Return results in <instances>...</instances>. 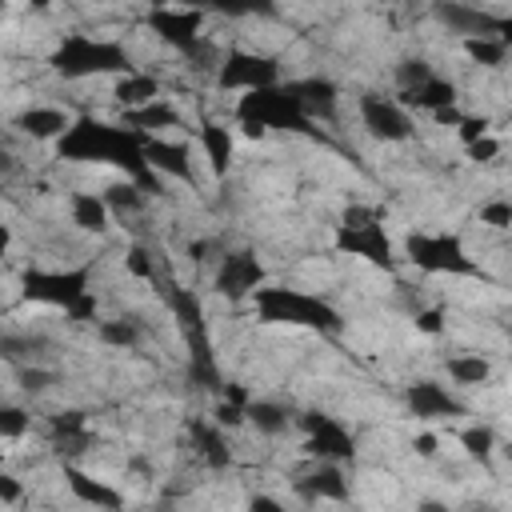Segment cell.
I'll return each instance as SVG.
<instances>
[{"label":"cell","instance_id":"cell-14","mask_svg":"<svg viewBox=\"0 0 512 512\" xmlns=\"http://www.w3.org/2000/svg\"><path fill=\"white\" fill-rule=\"evenodd\" d=\"M200 24H204V12H188V8L184 12H176V8H152L148 12V28L160 36V44H168L184 56L204 40Z\"/></svg>","mask_w":512,"mask_h":512},{"label":"cell","instance_id":"cell-15","mask_svg":"<svg viewBox=\"0 0 512 512\" xmlns=\"http://www.w3.org/2000/svg\"><path fill=\"white\" fill-rule=\"evenodd\" d=\"M144 164L152 168V176H168L180 184L196 180L192 168V148L184 140H164V136H144Z\"/></svg>","mask_w":512,"mask_h":512},{"label":"cell","instance_id":"cell-13","mask_svg":"<svg viewBox=\"0 0 512 512\" xmlns=\"http://www.w3.org/2000/svg\"><path fill=\"white\" fill-rule=\"evenodd\" d=\"M404 400H408V412L416 420H456V416L468 412L464 400L452 388H444L440 380H412Z\"/></svg>","mask_w":512,"mask_h":512},{"label":"cell","instance_id":"cell-28","mask_svg":"<svg viewBox=\"0 0 512 512\" xmlns=\"http://www.w3.org/2000/svg\"><path fill=\"white\" fill-rule=\"evenodd\" d=\"M100 200L108 204V212H120V216H128V212H140V208H144L148 192H144L140 184H132V180H112V184L100 192Z\"/></svg>","mask_w":512,"mask_h":512},{"label":"cell","instance_id":"cell-48","mask_svg":"<svg viewBox=\"0 0 512 512\" xmlns=\"http://www.w3.org/2000/svg\"><path fill=\"white\" fill-rule=\"evenodd\" d=\"M472 512H496V508H488V504H480V508H472Z\"/></svg>","mask_w":512,"mask_h":512},{"label":"cell","instance_id":"cell-45","mask_svg":"<svg viewBox=\"0 0 512 512\" xmlns=\"http://www.w3.org/2000/svg\"><path fill=\"white\" fill-rule=\"evenodd\" d=\"M208 248H212L208 240H192V244H188V256H192L196 264H204V260H208Z\"/></svg>","mask_w":512,"mask_h":512},{"label":"cell","instance_id":"cell-44","mask_svg":"<svg viewBox=\"0 0 512 512\" xmlns=\"http://www.w3.org/2000/svg\"><path fill=\"white\" fill-rule=\"evenodd\" d=\"M460 120H464V112H460L456 104H452V108H440V112H432V124H436V128H456Z\"/></svg>","mask_w":512,"mask_h":512},{"label":"cell","instance_id":"cell-10","mask_svg":"<svg viewBox=\"0 0 512 512\" xmlns=\"http://www.w3.org/2000/svg\"><path fill=\"white\" fill-rule=\"evenodd\" d=\"M336 248L348 252V256H360L384 272L396 268V248L384 232L380 220H368V224H336Z\"/></svg>","mask_w":512,"mask_h":512},{"label":"cell","instance_id":"cell-16","mask_svg":"<svg viewBox=\"0 0 512 512\" xmlns=\"http://www.w3.org/2000/svg\"><path fill=\"white\" fill-rule=\"evenodd\" d=\"M64 484H68V492H72L84 508H96V512H124V492L112 488L108 480H100V476L76 468V464L64 468Z\"/></svg>","mask_w":512,"mask_h":512},{"label":"cell","instance_id":"cell-27","mask_svg":"<svg viewBox=\"0 0 512 512\" xmlns=\"http://www.w3.org/2000/svg\"><path fill=\"white\" fill-rule=\"evenodd\" d=\"M192 436H196V452H200V460H204L208 468H228V464H232L228 440H224V432H220L216 424H196Z\"/></svg>","mask_w":512,"mask_h":512},{"label":"cell","instance_id":"cell-47","mask_svg":"<svg viewBox=\"0 0 512 512\" xmlns=\"http://www.w3.org/2000/svg\"><path fill=\"white\" fill-rule=\"evenodd\" d=\"M8 248H12V228H8V224H0V256H4Z\"/></svg>","mask_w":512,"mask_h":512},{"label":"cell","instance_id":"cell-6","mask_svg":"<svg viewBox=\"0 0 512 512\" xmlns=\"http://www.w3.org/2000/svg\"><path fill=\"white\" fill-rule=\"evenodd\" d=\"M404 252L424 272H448V276H476L480 272V264L468 260L464 244L448 232H412L404 240Z\"/></svg>","mask_w":512,"mask_h":512},{"label":"cell","instance_id":"cell-32","mask_svg":"<svg viewBox=\"0 0 512 512\" xmlns=\"http://www.w3.org/2000/svg\"><path fill=\"white\" fill-rule=\"evenodd\" d=\"M436 72H432V64L428 60H420V56H408V60H400L396 64V84H400V92H408V88H420L424 80H432Z\"/></svg>","mask_w":512,"mask_h":512},{"label":"cell","instance_id":"cell-5","mask_svg":"<svg viewBox=\"0 0 512 512\" xmlns=\"http://www.w3.org/2000/svg\"><path fill=\"white\" fill-rule=\"evenodd\" d=\"M88 280H92L88 264H80V268H28L20 276V296L32 304L68 312L84 292H92Z\"/></svg>","mask_w":512,"mask_h":512},{"label":"cell","instance_id":"cell-26","mask_svg":"<svg viewBox=\"0 0 512 512\" xmlns=\"http://www.w3.org/2000/svg\"><path fill=\"white\" fill-rule=\"evenodd\" d=\"M244 424H252L260 436H280V432H288L292 416H288V408L276 404V400H248Z\"/></svg>","mask_w":512,"mask_h":512},{"label":"cell","instance_id":"cell-36","mask_svg":"<svg viewBox=\"0 0 512 512\" xmlns=\"http://www.w3.org/2000/svg\"><path fill=\"white\" fill-rule=\"evenodd\" d=\"M244 408L248 404H236V400H220L216 408H212V424L224 432V428H240L244 424Z\"/></svg>","mask_w":512,"mask_h":512},{"label":"cell","instance_id":"cell-25","mask_svg":"<svg viewBox=\"0 0 512 512\" xmlns=\"http://www.w3.org/2000/svg\"><path fill=\"white\" fill-rule=\"evenodd\" d=\"M444 372H448V380L460 384V388H480V384L492 380V360L480 356V352H456V356L444 360Z\"/></svg>","mask_w":512,"mask_h":512},{"label":"cell","instance_id":"cell-7","mask_svg":"<svg viewBox=\"0 0 512 512\" xmlns=\"http://www.w3.org/2000/svg\"><path fill=\"white\" fill-rule=\"evenodd\" d=\"M216 84L224 92H260V88H276L280 84V64L276 56L264 52H248V48H232L228 56H220L216 68Z\"/></svg>","mask_w":512,"mask_h":512},{"label":"cell","instance_id":"cell-31","mask_svg":"<svg viewBox=\"0 0 512 512\" xmlns=\"http://www.w3.org/2000/svg\"><path fill=\"white\" fill-rule=\"evenodd\" d=\"M460 448L472 460H488L496 452V428L492 424H468V428H460Z\"/></svg>","mask_w":512,"mask_h":512},{"label":"cell","instance_id":"cell-20","mask_svg":"<svg viewBox=\"0 0 512 512\" xmlns=\"http://www.w3.org/2000/svg\"><path fill=\"white\" fill-rule=\"evenodd\" d=\"M68 220H72V228L76 232H88V236H100V232H108V224H112V212H108V204L100 200V192H68Z\"/></svg>","mask_w":512,"mask_h":512},{"label":"cell","instance_id":"cell-2","mask_svg":"<svg viewBox=\"0 0 512 512\" xmlns=\"http://www.w3.org/2000/svg\"><path fill=\"white\" fill-rule=\"evenodd\" d=\"M52 72L60 80H92V76H128L136 72L132 64V52L120 44V40H108V36H92V32H68L52 56H48Z\"/></svg>","mask_w":512,"mask_h":512},{"label":"cell","instance_id":"cell-37","mask_svg":"<svg viewBox=\"0 0 512 512\" xmlns=\"http://www.w3.org/2000/svg\"><path fill=\"white\" fill-rule=\"evenodd\" d=\"M464 152H468V160H476V164H492V160L500 156V140H492V136H480V140H472Z\"/></svg>","mask_w":512,"mask_h":512},{"label":"cell","instance_id":"cell-4","mask_svg":"<svg viewBox=\"0 0 512 512\" xmlns=\"http://www.w3.org/2000/svg\"><path fill=\"white\" fill-rule=\"evenodd\" d=\"M236 120L244 128V136H264V132H308L312 120L300 112V104L288 96L284 84L276 88H260V92H244L236 100Z\"/></svg>","mask_w":512,"mask_h":512},{"label":"cell","instance_id":"cell-19","mask_svg":"<svg viewBox=\"0 0 512 512\" xmlns=\"http://www.w3.org/2000/svg\"><path fill=\"white\" fill-rule=\"evenodd\" d=\"M196 136H200V152H204L208 168H212L216 176H224V172L232 168V160H236V140H232V128H228L224 120H200Z\"/></svg>","mask_w":512,"mask_h":512},{"label":"cell","instance_id":"cell-17","mask_svg":"<svg viewBox=\"0 0 512 512\" xmlns=\"http://www.w3.org/2000/svg\"><path fill=\"white\" fill-rule=\"evenodd\" d=\"M284 88H288V96L300 104V112H304L308 120H316V116H332V112H336L340 88H336L328 76H304V80H292V84H284Z\"/></svg>","mask_w":512,"mask_h":512},{"label":"cell","instance_id":"cell-8","mask_svg":"<svg viewBox=\"0 0 512 512\" xmlns=\"http://www.w3.org/2000/svg\"><path fill=\"white\" fill-rule=\"evenodd\" d=\"M300 424L308 432L304 436V456H312L316 464H340V460L356 456V440L340 420H332L324 412H304Z\"/></svg>","mask_w":512,"mask_h":512},{"label":"cell","instance_id":"cell-1","mask_svg":"<svg viewBox=\"0 0 512 512\" xmlns=\"http://www.w3.org/2000/svg\"><path fill=\"white\" fill-rule=\"evenodd\" d=\"M56 156L60 160H72V164H104V168H116V172H124L140 188H152L156 184L152 168L144 164V136L128 132L124 124L96 120V116H76L68 124V132L56 140Z\"/></svg>","mask_w":512,"mask_h":512},{"label":"cell","instance_id":"cell-11","mask_svg":"<svg viewBox=\"0 0 512 512\" xmlns=\"http://www.w3.org/2000/svg\"><path fill=\"white\" fill-rule=\"evenodd\" d=\"M264 284V264L256 260V252L240 248V252H224L216 264V292L228 300H244Z\"/></svg>","mask_w":512,"mask_h":512},{"label":"cell","instance_id":"cell-39","mask_svg":"<svg viewBox=\"0 0 512 512\" xmlns=\"http://www.w3.org/2000/svg\"><path fill=\"white\" fill-rule=\"evenodd\" d=\"M52 372H44V368H20V388L24 392H44V388H52Z\"/></svg>","mask_w":512,"mask_h":512},{"label":"cell","instance_id":"cell-23","mask_svg":"<svg viewBox=\"0 0 512 512\" xmlns=\"http://www.w3.org/2000/svg\"><path fill=\"white\" fill-rule=\"evenodd\" d=\"M124 128L136 132V136H164L168 128H180V112L176 104H168L164 96L136 108V112H124Z\"/></svg>","mask_w":512,"mask_h":512},{"label":"cell","instance_id":"cell-40","mask_svg":"<svg viewBox=\"0 0 512 512\" xmlns=\"http://www.w3.org/2000/svg\"><path fill=\"white\" fill-rule=\"evenodd\" d=\"M416 328H420L424 336L444 332V312H440V308H424V312H416Z\"/></svg>","mask_w":512,"mask_h":512},{"label":"cell","instance_id":"cell-33","mask_svg":"<svg viewBox=\"0 0 512 512\" xmlns=\"http://www.w3.org/2000/svg\"><path fill=\"white\" fill-rule=\"evenodd\" d=\"M32 416L20 404H0V440H20L28 432Z\"/></svg>","mask_w":512,"mask_h":512},{"label":"cell","instance_id":"cell-18","mask_svg":"<svg viewBox=\"0 0 512 512\" xmlns=\"http://www.w3.org/2000/svg\"><path fill=\"white\" fill-rule=\"evenodd\" d=\"M16 132H24V136H32V140H60L64 132H68V124H72V116L64 112V108H56V104H32V108H24L16 120Z\"/></svg>","mask_w":512,"mask_h":512},{"label":"cell","instance_id":"cell-3","mask_svg":"<svg viewBox=\"0 0 512 512\" xmlns=\"http://www.w3.org/2000/svg\"><path fill=\"white\" fill-rule=\"evenodd\" d=\"M248 300L264 324H288V328H308V332H324V336L340 332V324H344L328 300L288 288V284H260Z\"/></svg>","mask_w":512,"mask_h":512},{"label":"cell","instance_id":"cell-21","mask_svg":"<svg viewBox=\"0 0 512 512\" xmlns=\"http://www.w3.org/2000/svg\"><path fill=\"white\" fill-rule=\"evenodd\" d=\"M396 104L404 108V112H440V108H452L456 104V84L452 80H444V76H432V80H424L420 88H408V92H400L396 96Z\"/></svg>","mask_w":512,"mask_h":512},{"label":"cell","instance_id":"cell-43","mask_svg":"<svg viewBox=\"0 0 512 512\" xmlns=\"http://www.w3.org/2000/svg\"><path fill=\"white\" fill-rule=\"evenodd\" d=\"M248 512H284V504H280L276 496H268V492H256V496L248 500Z\"/></svg>","mask_w":512,"mask_h":512},{"label":"cell","instance_id":"cell-46","mask_svg":"<svg viewBox=\"0 0 512 512\" xmlns=\"http://www.w3.org/2000/svg\"><path fill=\"white\" fill-rule=\"evenodd\" d=\"M416 512H448V504H440V500H420Z\"/></svg>","mask_w":512,"mask_h":512},{"label":"cell","instance_id":"cell-12","mask_svg":"<svg viewBox=\"0 0 512 512\" xmlns=\"http://www.w3.org/2000/svg\"><path fill=\"white\" fill-rule=\"evenodd\" d=\"M432 16L448 28V32H456V36H464V40H472V36H500V40H508L504 32H508V24H504V16H496V12H488V8H476V4H436L432 8Z\"/></svg>","mask_w":512,"mask_h":512},{"label":"cell","instance_id":"cell-34","mask_svg":"<svg viewBox=\"0 0 512 512\" xmlns=\"http://www.w3.org/2000/svg\"><path fill=\"white\" fill-rule=\"evenodd\" d=\"M124 272L136 276V280H152V276H156L152 252H148L144 244H128V252H124Z\"/></svg>","mask_w":512,"mask_h":512},{"label":"cell","instance_id":"cell-29","mask_svg":"<svg viewBox=\"0 0 512 512\" xmlns=\"http://www.w3.org/2000/svg\"><path fill=\"white\" fill-rule=\"evenodd\" d=\"M96 340L108 344V348H136V344H140V324L128 320V316L100 320V324H96Z\"/></svg>","mask_w":512,"mask_h":512},{"label":"cell","instance_id":"cell-30","mask_svg":"<svg viewBox=\"0 0 512 512\" xmlns=\"http://www.w3.org/2000/svg\"><path fill=\"white\" fill-rule=\"evenodd\" d=\"M464 52L480 68H500L504 56H508V40H500V36H472V40H464Z\"/></svg>","mask_w":512,"mask_h":512},{"label":"cell","instance_id":"cell-35","mask_svg":"<svg viewBox=\"0 0 512 512\" xmlns=\"http://www.w3.org/2000/svg\"><path fill=\"white\" fill-rule=\"evenodd\" d=\"M480 224L504 232V228L512 224V204H508V200H488V204H480Z\"/></svg>","mask_w":512,"mask_h":512},{"label":"cell","instance_id":"cell-42","mask_svg":"<svg viewBox=\"0 0 512 512\" xmlns=\"http://www.w3.org/2000/svg\"><path fill=\"white\" fill-rule=\"evenodd\" d=\"M20 496H24L20 480L8 476V472H0V504H20Z\"/></svg>","mask_w":512,"mask_h":512},{"label":"cell","instance_id":"cell-24","mask_svg":"<svg viewBox=\"0 0 512 512\" xmlns=\"http://www.w3.org/2000/svg\"><path fill=\"white\" fill-rule=\"evenodd\" d=\"M296 492L304 500H348V480L340 472V464H316L308 476L296 480Z\"/></svg>","mask_w":512,"mask_h":512},{"label":"cell","instance_id":"cell-38","mask_svg":"<svg viewBox=\"0 0 512 512\" xmlns=\"http://www.w3.org/2000/svg\"><path fill=\"white\" fill-rule=\"evenodd\" d=\"M456 136L464 140V148H468L472 140H480V136H488V116H464V120L456 124Z\"/></svg>","mask_w":512,"mask_h":512},{"label":"cell","instance_id":"cell-9","mask_svg":"<svg viewBox=\"0 0 512 512\" xmlns=\"http://www.w3.org/2000/svg\"><path fill=\"white\" fill-rule=\"evenodd\" d=\"M360 124L368 128V136L384 140V144H400L416 132L412 112H404L396 104V96H380V92H364L360 96Z\"/></svg>","mask_w":512,"mask_h":512},{"label":"cell","instance_id":"cell-41","mask_svg":"<svg viewBox=\"0 0 512 512\" xmlns=\"http://www.w3.org/2000/svg\"><path fill=\"white\" fill-rule=\"evenodd\" d=\"M412 452L424 456V460H432V456L440 452V436H436V432H420V436L412 440Z\"/></svg>","mask_w":512,"mask_h":512},{"label":"cell","instance_id":"cell-22","mask_svg":"<svg viewBox=\"0 0 512 512\" xmlns=\"http://www.w3.org/2000/svg\"><path fill=\"white\" fill-rule=\"evenodd\" d=\"M112 100H116V108L136 112V108L160 100V80H156L152 72H140V68L128 72V76H116V80H112Z\"/></svg>","mask_w":512,"mask_h":512}]
</instances>
